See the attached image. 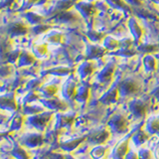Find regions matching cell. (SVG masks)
<instances>
[{"label":"cell","instance_id":"obj_1","mask_svg":"<svg viewBox=\"0 0 159 159\" xmlns=\"http://www.w3.org/2000/svg\"><path fill=\"white\" fill-rule=\"evenodd\" d=\"M111 136V131L107 127H98L94 129L92 132H89L87 135V139L89 143L96 144V145H102Z\"/></svg>","mask_w":159,"mask_h":159},{"label":"cell","instance_id":"obj_2","mask_svg":"<svg viewBox=\"0 0 159 159\" xmlns=\"http://www.w3.org/2000/svg\"><path fill=\"white\" fill-rule=\"evenodd\" d=\"M53 113L52 112H41L36 116H31L28 118V122L31 124L32 126L37 128L38 130H45V128L48 125L49 121L51 120Z\"/></svg>","mask_w":159,"mask_h":159},{"label":"cell","instance_id":"obj_3","mask_svg":"<svg viewBox=\"0 0 159 159\" xmlns=\"http://www.w3.org/2000/svg\"><path fill=\"white\" fill-rule=\"evenodd\" d=\"M108 126L116 133H125L128 130V121L121 114H116L109 119Z\"/></svg>","mask_w":159,"mask_h":159},{"label":"cell","instance_id":"obj_4","mask_svg":"<svg viewBox=\"0 0 159 159\" xmlns=\"http://www.w3.org/2000/svg\"><path fill=\"white\" fill-rule=\"evenodd\" d=\"M44 136L40 133H28L21 138V143L24 146L34 148L41 146L44 143Z\"/></svg>","mask_w":159,"mask_h":159},{"label":"cell","instance_id":"obj_5","mask_svg":"<svg viewBox=\"0 0 159 159\" xmlns=\"http://www.w3.org/2000/svg\"><path fill=\"white\" fill-rule=\"evenodd\" d=\"M75 120H76V114L75 113H58L56 116V129L70 128L72 127Z\"/></svg>","mask_w":159,"mask_h":159},{"label":"cell","instance_id":"obj_6","mask_svg":"<svg viewBox=\"0 0 159 159\" xmlns=\"http://www.w3.org/2000/svg\"><path fill=\"white\" fill-rule=\"evenodd\" d=\"M129 108L132 114L137 118H142L144 116H146L147 112V107L142 101H133L129 104Z\"/></svg>","mask_w":159,"mask_h":159},{"label":"cell","instance_id":"obj_7","mask_svg":"<svg viewBox=\"0 0 159 159\" xmlns=\"http://www.w3.org/2000/svg\"><path fill=\"white\" fill-rule=\"evenodd\" d=\"M129 139H124L118 145L114 148L112 152V159H125L127 153L129 152L128 148Z\"/></svg>","mask_w":159,"mask_h":159},{"label":"cell","instance_id":"obj_8","mask_svg":"<svg viewBox=\"0 0 159 159\" xmlns=\"http://www.w3.org/2000/svg\"><path fill=\"white\" fill-rule=\"evenodd\" d=\"M138 91V84L132 81V80H128V81L123 82L120 87H119V93H120L122 96H130L137 93Z\"/></svg>","mask_w":159,"mask_h":159},{"label":"cell","instance_id":"obj_9","mask_svg":"<svg viewBox=\"0 0 159 159\" xmlns=\"http://www.w3.org/2000/svg\"><path fill=\"white\" fill-rule=\"evenodd\" d=\"M84 139H87V136H83V137H76L73 139H69V140L65 141L61 144V148L65 151H73L75 150L80 144H81Z\"/></svg>","mask_w":159,"mask_h":159},{"label":"cell","instance_id":"obj_10","mask_svg":"<svg viewBox=\"0 0 159 159\" xmlns=\"http://www.w3.org/2000/svg\"><path fill=\"white\" fill-rule=\"evenodd\" d=\"M42 102L49 108L52 109H57L60 111H64L67 109V104L64 102H61L60 99L56 98H51V99H47V101H42Z\"/></svg>","mask_w":159,"mask_h":159},{"label":"cell","instance_id":"obj_11","mask_svg":"<svg viewBox=\"0 0 159 159\" xmlns=\"http://www.w3.org/2000/svg\"><path fill=\"white\" fill-rule=\"evenodd\" d=\"M1 107L8 111H15L17 108V103L13 94H7L1 98Z\"/></svg>","mask_w":159,"mask_h":159},{"label":"cell","instance_id":"obj_12","mask_svg":"<svg viewBox=\"0 0 159 159\" xmlns=\"http://www.w3.org/2000/svg\"><path fill=\"white\" fill-rule=\"evenodd\" d=\"M118 91L116 89H111L109 92H107L104 96H102V98H101V102L104 104H111L117 101L118 98Z\"/></svg>","mask_w":159,"mask_h":159},{"label":"cell","instance_id":"obj_13","mask_svg":"<svg viewBox=\"0 0 159 159\" xmlns=\"http://www.w3.org/2000/svg\"><path fill=\"white\" fill-rule=\"evenodd\" d=\"M146 130L150 134H158L159 135V117H151L147 121Z\"/></svg>","mask_w":159,"mask_h":159},{"label":"cell","instance_id":"obj_14","mask_svg":"<svg viewBox=\"0 0 159 159\" xmlns=\"http://www.w3.org/2000/svg\"><path fill=\"white\" fill-rule=\"evenodd\" d=\"M149 138V133L146 131H143V130H139L137 132H135V134L133 135L132 137V140L134 142V144L137 146L141 145L144 142H146Z\"/></svg>","mask_w":159,"mask_h":159},{"label":"cell","instance_id":"obj_15","mask_svg":"<svg viewBox=\"0 0 159 159\" xmlns=\"http://www.w3.org/2000/svg\"><path fill=\"white\" fill-rule=\"evenodd\" d=\"M12 156L16 159H30L29 153L22 146L16 145L12 150Z\"/></svg>","mask_w":159,"mask_h":159},{"label":"cell","instance_id":"obj_16","mask_svg":"<svg viewBox=\"0 0 159 159\" xmlns=\"http://www.w3.org/2000/svg\"><path fill=\"white\" fill-rule=\"evenodd\" d=\"M108 152V149L107 147H104L102 145H98L94 147L92 152H91V155L94 158V159H101L102 157H104L107 154Z\"/></svg>","mask_w":159,"mask_h":159},{"label":"cell","instance_id":"obj_17","mask_svg":"<svg viewBox=\"0 0 159 159\" xmlns=\"http://www.w3.org/2000/svg\"><path fill=\"white\" fill-rule=\"evenodd\" d=\"M77 94L76 93V87H75V84H67V86L65 87L63 89V96L65 98L67 99H71Z\"/></svg>","mask_w":159,"mask_h":159},{"label":"cell","instance_id":"obj_18","mask_svg":"<svg viewBox=\"0 0 159 159\" xmlns=\"http://www.w3.org/2000/svg\"><path fill=\"white\" fill-rule=\"evenodd\" d=\"M89 89L86 88V87H82V88H80L79 91L77 92L76 98H77L78 102H86L87 99L89 98Z\"/></svg>","mask_w":159,"mask_h":159},{"label":"cell","instance_id":"obj_19","mask_svg":"<svg viewBox=\"0 0 159 159\" xmlns=\"http://www.w3.org/2000/svg\"><path fill=\"white\" fill-rule=\"evenodd\" d=\"M23 122H24V117L22 116H20V114H17V116L13 118L10 129H11V130H19V129L22 127Z\"/></svg>","mask_w":159,"mask_h":159},{"label":"cell","instance_id":"obj_20","mask_svg":"<svg viewBox=\"0 0 159 159\" xmlns=\"http://www.w3.org/2000/svg\"><path fill=\"white\" fill-rule=\"evenodd\" d=\"M43 111V108L40 107H31V106H25L24 107V113L27 116H36Z\"/></svg>","mask_w":159,"mask_h":159},{"label":"cell","instance_id":"obj_21","mask_svg":"<svg viewBox=\"0 0 159 159\" xmlns=\"http://www.w3.org/2000/svg\"><path fill=\"white\" fill-rule=\"evenodd\" d=\"M42 92H43V94L45 97L51 98L57 93V87H55V86H46L45 88H43Z\"/></svg>","mask_w":159,"mask_h":159},{"label":"cell","instance_id":"obj_22","mask_svg":"<svg viewBox=\"0 0 159 159\" xmlns=\"http://www.w3.org/2000/svg\"><path fill=\"white\" fill-rule=\"evenodd\" d=\"M112 71L111 68H107L104 71H102V73L99 76V79H101L102 82H108L111 80V76H112Z\"/></svg>","mask_w":159,"mask_h":159},{"label":"cell","instance_id":"obj_23","mask_svg":"<svg viewBox=\"0 0 159 159\" xmlns=\"http://www.w3.org/2000/svg\"><path fill=\"white\" fill-rule=\"evenodd\" d=\"M138 156L140 159H153V154L151 152V150L146 148H143L139 151Z\"/></svg>","mask_w":159,"mask_h":159},{"label":"cell","instance_id":"obj_24","mask_svg":"<svg viewBox=\"0 0 159 159\" xmlns=\"http://www.w3.org/2000/svg\"><path fill=\"white\" fill-rule=\"evenodd\" d=\"M60 130H61V129H56V130H54V131L48 132V134H47V139H48V140L50 142H53V141L58 140V138L60 136V133H59Z\"/></svg>","mask_w":159,"mask_h":159},{"label":"cell","instance_id":"obj_25","mask_svg":"<svg viewBox=\"0 0 159 159\" xmlns=\"http://www.w3.org/2000/svg\"><path fill=\"white\" fill-rule=\"evenodd\" d=\"M92 72H93V68L89 66V65H84L81 70V74L83 76H88V75H89Z\"/></svg>","mask_w":159,"mask_h":159},{"label":"cell","instance_id":"obj_26","mask_svg":"<svg viewBox=\"0 0 159 159\" xmlns=\"http://www.w3.org/2000/svg\"><path fill=\"white\" fill-rule=\"evenodd\" d=\"M39 98L38 94H36L35 93H30L28 96L25 98V102H34L36 101V99Z\"/></svg>","mask_w":159,"mask_h":159},{"label":"cell","instance_id":"obj_27","mask_svg":"<svg viewBox=\"0 0 159 159\" xmlns=\"http://www.w3.org/2000/svg\"><path fill=\"white\" fill-rule=\"evenodd\" d=\"M50 158L51 159H67V155H64V154L61 153H52L50 155Z\"/></svg>","mask_w":159,"mask_h":159},{"label":"cell","instance_id":"obj_28","mask_svg":"<svg viewBox=\"0 0 159 159\" xmlns=\"http://www.w3.org/2000/svg\"><path fill=\"white\" fill-rule=\"evenodd\" d=\"M125 159H140V158H139V156L137 155V154H136L135 152L129 151V152L127 153V155H126Z\"/></svg>","mask_w":159,"mask_h":159},{"label":"cell","instance_id":"obj_29","mask_svg":"<svg viewBox=\"0 0 159 159\" xmlns=\"http://www.w3.org/2000/svg\"><path fill=\"white\" fill-rule=\"evenodd\" d=\"M154 96H155V98L158 99V102H159V89H157L155 92H154Z\"/></svg>","mask_w":159,"mask_h":159},{"label":"cell","instance_id":"obj_30","mask_svg":"<svg viewBox=\"0 0 159 159\" xmlns=\"http://www.w3.org/2000/svg\"><path fill=\"white\" fill-rule=\"evenodd\" d=\"M67 159H76L74 156H72V155H67Z\"/></svg>","mask_w":159,"mask_h":159},{"label":"cell","instance_id":"obj_31","mask_svg":"<svg viewBox=\"0 0 159 159\" xmlns=\"http://www.w3.org/2000/svg\"><path fill=\"white\" fill-rule=\"evenodd\" d=\"M158 157H159V151H158Z\"/></svg>","mask_w":159,"mask_h":159}]
</instances>
